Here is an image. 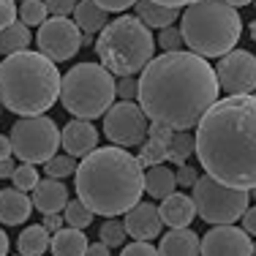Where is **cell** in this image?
Here are the masks:
<instances>
[{
	"label": "cell",
	"instance_id": "cell-16",
	"mask_svg": "<svg viewBox=\"0 0 256 256\" xmlns=\"http://www.w3.org/2000/svg\"><path fill=\"white\" fill-rule=\"evenodd\" d=\"M30 202H33V207L41 216H52V212H60L66 207V202H68V188L63 186V180H54V178L38 180L33 188Z\"/></svg>",
	"mask_w": 256,
	"mask_h": 256
},
{
	"label": "cell",
	"instance_id": "cell-15",
	"mask_svg": "<svg viewBox=\"0 0 256 256\" xmlns=\"http://www.w3.org/2000/svg\"><path fill=\"white\" fill-rule=\"evenodd\" d=\"M96 144H98V128L93 123H88L84 118H74L60 131V148L74 158L88 156Z\"/></svg>",
	"mask_w": 256,
	"mask_h": 256
},
{
	"label": "cell",
	"instance_id": "cell-30",
	"mask_svg": "<svg viewBox=\"0 0 256 256\" xmlns=\"http://www.w3.org/2000/svg\"><path fill=\"white\" fill-rule=\"evenodd\" d=\"M44 169H46V178H54V180L71 178L74 169H76V158L68 156V153H63V156L54 153L52 158H46V161H44Z\"/></svg>",
	"mask_w": 256,
	"mask_h": 256
},
{
	"label": "cell",
	"instance_id": "cell-9",
	"mask_svg": "<svg viewBox=\"0 0 256 256\" xmlns=\"http://www.w3.org/2000/svg\"><path fill=\"white\" fill-rule=\"evenodd\" d=\"M8 139L11 156L25 164H44L60 148V128L46 114H30V118L16 120Z\"/></svg>",
	"mask_w": 256,
	"mask_h": 256
},
{
	"label": "cell",
	"instance_id": "cell-23",
	"mask_svg": "<svg viewBox=\"0 0 256 256\" xmlns=\"http://www.w3.org/2000/svg\"><path fill=\"white\" fill-rule=\"evenodd\" d=\"M178 188V180H174V172L164 164H156V166L148 169L144 174V191L150 194L153 199H164Z\"/></svg>",
	"mask_w": 256,
	"mask_h": 256
},
{
	"label": "cell",
	"instance_id": "cell-48",
	"mask_svg": "<svg viewBox=\"0 0 256 256\" xmlns=\"http://www.w3.org/2000/svg\"><path fill=\"white\" fill-rule=\"evenodd\" d=\"M229 6H234V8H240V6H248V3H254V0H226Z\"/></svg>",
	"mask_w": 256,
	"mask_h": 256
},
{
	"label": "cell",
	"instance_id": "cell-52",
	"mask_svg": "<svg viewBox=\"0 0 256 256\" xmlns=\"http://www.w3.org/2000/svg\"><path fill=\"white\" fill-rule=\"evenodd\" d=\"M0 109H3V104H0Z\"/></svg>",
	"mask_w": 256,
	"mask_h": 256
},
{
	"label": "cell",
	"instance_id": "cell-4",
	"mask_svg": "<svg viewBox=\"0 0 256 256\" xmlns=\"http://www.w3.org/2000/svg\"><path fill=\"white\" fill-rule=\"evenodd\" d=\"M60 74L58 63H52L41 52H14L0 63V104L8 112L30 118L44 114L58 104Z\"/></svg>",
	"mask_w": 256,
	"mask_h": 256
},
{
	"label": "cell",
	"instance_id": "cell-51",
	"mask_svg": "<svg viewBox=\"0 0 256 256\" xmlns=\"http://www.w3.org/2000/svg\"><path fill=\"white\" fill-rule=\"evenodd\" d=\"M254 256H256V242H254Z\"/></svg>",
	"mask_w": 256,
	"mask_h": 256
},
{
	"label": "cell",
	"instance_id": "cell-26",
	"mask_svg": "<svg viewBox=\"0 0 256 256\" xmlns=\"http://www.w3.org/2000/svg\"><path fill=\"white\" fill-rule=\"evenodd\" d=\"M191 156H194V136L188 131H174L172 142H169V150H166V161L174 164V166H180V164H186Z\"/></svg>",
	"mask_w": 256,
	"mask_h": 256
},
{
	"label": "cell",
	"instance_id": "cell-32",
	"mask_svg": "<svg viewBox=\"0 0 256 256\" xmlns=\"http://www.w3.org/2000/svg\"><path fill=\"white\" fill-rule=\"evenodd\" d=\"M11 180H14V188H20V191H33L36 182H38L36 164H25V161H22V166H14Z\"/></svg>",
	"mask_w": 256,
	"mask_h": 256
},
{
	"label": "cell",
	"instance_id": "cell-28",
	"mask_svg": "<svg viewBox=\"0 0 256 256\" xmlns=\"http://www.w3.org/2000/svg\"><path fill=\"white\" fill-rule=\"evenodd\" d=\"M166 150H169L166 142H158V139L144 136L142 144H139L136 161L142 164V166H156V164H164V161H166Z\"/></svg>",
	"mask_w": 256,
	"mask_h": 256
},
{
	"label": "cell",
	"instance_id": "cell-21",
	"mask_svg": "<svg viewBox=\"0 0 256 256\" xmlns=\"http://www.w3.org/2000/svg\"><path fill=\"white\" fill-rule=\"evenodd\" d=\"M50 248H52V256H84V251H88V237H84L82 229L60 226L58 232H52Z\"/></svg>",
	"mask_w": 256,
	"mask_h": 256
},
{
	"label": "cell",
	"instance_id": "cell-38",
	"mask_svg": "<svg viewBox=\"0 0 256 256\" xmlns=\"http://www.w3.org/2000/svg\"><path fill=\"white\" fill-rule=\"evenodd\" d=\"M196 169L194 166H188V161L186 164H180L178 166V172H174V180H178V188H188V186H194L196 182Z\"/></svg>",
	"mask_w": 256,
	"mask_h": 256
},
{
	"label": "cell",
	"instance_id": "cell-11",
	"mask_svg": "<svg viewBox=\"0 0 256 256\" xmlns=\"http://www.w3.org/2000/svg\"><path fill=\"white\" fill-rule=\"evenodd\" d=\"M36 44H38V52L46 54L52 63H66L82 46V30L68 16H46L38 25Z\"/></svg>",
	"mask_w": 256,
	"mask_h": 256
},
{
	"label": "cell",
	"instance_id": "cell-45",
	"mask_svg": "<svg viewBox=\"0 0 256 256\" xmlns=\"http://www.w3.org/2000/svg\"><path fill=\"white\" fill-rule=\"evenodd\" d=\"M11 156V139L6 134H0V158H8Z\"/></svg>",
	"mask_w": 256,
	"mask_h": 256
},
{
	"label": "cell",
	"instance_id": "cell-42",
	"mask_svg": "<svg viewBox=\"0 0 256 256\" xmlns=\"http://www.w3.org/2000/svg\"><path fill=\"white\" fill-rule=\"evenodd\" d=\"M63 224H66V221L60 218V212H52V216H44V224H41V226H44V229L52 234V232H58Z\"/></svg>",
	"mask_w": 256,
	"mask_h": 256
},
{
	"label": "cell",
	"instance_id": "cell-34",
	"mask_svg": "<svg viewBox=\"0 0 256 256\" xmlns=\"http://www.w3.org/2000/svg\"><path fill=\"white\" fill-rule=\"evenodd\" d=\"M123 254L120 256H158V248L150 246V240H134L131 246H120Z\"/></svg>",
	"mask_w": 256,
	"mask_h": 256
},
{
	"label": "cell",
	"instance_id": "cell-13",
	"mask_svg": "<svg viewBox=\"0 0 256 256\" xmlns=\"http://www.w3.org/2000/svg\"><path fill=\"white\" fill-rule=\"evenodd\" d=\"M199 256H254L251 234L234 224H216L199 240Z\"/></svg>",
	"mask_w": 256,
	"mask_h": 256
},
{
	"label": "cell",
	"instance_id": "cell-5",
	"mask_svg": "<svg viewBox=\"0 0 256 256\" xmlns=\"http://www.w3.org/2000/svg\"><path fill=\"white\" fill-rule=\"evenodd\" d=\"M182 44L202 58H221L242 36V20L226 0H194L180 11Z\"/></svg>",
	"mask_w": 256,
	"mask_h": 256
},
{
	"label": "cell",
	"instance_id": "cell-33",
	"mask_svg": "<svg viewBox=\"0 0 256 256\" xmlns=\"http://www.w3.org/2000/svg\"><path fill=\"white\" fill-rule=\"evenodd\" d=\"M156 44L161 46L164 52H174V50H182V46H186V44H182V36H180V28H172V25L161 28Z\"/></svg>",
	"mask_w": 256,
	"mask_h": 256
},
{
	"label": "cell",
	"instance_id": "cell-18",
	"mask_svg": "<svg viewBox=\"0 0 256 256\" xmlns=\"http://www.w3.org/2000/svg\"><path fill=\"white\" fill-rule=\"evenodd\" d=\"M158 212H161V221L166 224V226H172V229H178V226H191V221L196 218L194 199L186 196V194H178V191H172L169 196L161 199Z\"/></svg>",
	"mask_w": 256,
	"mask_h": 256
},
{
	"label": "cell",
	"instance_id": "cell-46",
	"mask_svg": "<svg viewBox=\"0 0 256 256\" xmlns=\"http://www.w3.org/2000/svg\"><path fill=\"white\" fill-rule=\"evenodd\" d=\"M8 246H11V242H8V234H6L3 229H0V256L8 254Z\"/></svg>",
	"mask_w": 256,
	"mask_h": 256
},
{
	"label": "cell",
	"instance_id": "cell-44",
	"mask_svg": "<svg viewBox=\"0 0 256 256\" xmlns=\"http://www.w3.org/2000/svg\"><path fill=\"white\" fill-rule=\"evenodd\" d=\"M11 172H14V161H11V156L8 158H0V180L11 178Z\"/></svg>",
	"mask_w": 256,
	"mask_h": 256
},
{
	"label": "cell",
	"instance_id": "cell-43",
	"mask_svg": "<svg viewBox=\"0 0 256 256\" xmlns=\"http://www.w3.org/2000/svg\"><path fill=\"white\" fill-rule=\"evenodd\" d=\"M84 256H112V254H109V248L98 240V242H88V251H84Z\"/></svg>",
	"mask_w": 256,
	"mask_h": 256
},
{
	"label": "cell",
	"instance_id": "cell-3",
	"mask_svg": "<svg viewBox=\"0 0 256 256\" xmlns=\"http://www.w3.org/2000/svg\"><path fill=\"white\" fill-rule=\"evenodd\" d=\"M76 196L93 216H123L144 194V169L128 148H93L74 169Z\"/></svg>",
	"mask_w": 256,
	"mask_h": 256
},
{
	"label": "cell",
	"instance_id": "cell-14",
	"mask_svg": "<svg viewBox=\"0 0 256 256\" xmlns=\"http://www.w3.org/2000/svg\"><path fill=\"white\" fill-rule=\"evenodd\" d=\"M123 226H126V234H131L134 240H156L164 229V221H161V212L153 202H142L139 199L131 210L123 212Z\"/></svg>",
	"mask_w": 256,
	"mask_h": 256
},
{
	"label": "cell",
	"instance_id": "cell-50",
	"mask_svg": "<svg viewBox=\"0 0 256 256\" xmlns=\"http://www.w3.org/2000/svg\"><path fill=\"white\" fill-rule=\"evenodd\" d=\"M251 194H254V199H256V186H254V188H251Z\"/></svg>",
	"mask_w": 256,
	"mask_h": 256
},
{
	"label": "cell",
	"instance_id": "cell-17",
	"mask_svg": "<svg viewBox=\"0 0 256 256\" xmlns=\"http://www.w3.org/2000/svg\"><path fill=\"white\" fill-rule=\"evenodd\" d=\"M30 212H33V202H30L28 191H20V188H3L0 191V224L20 226L30 218Z\"/></svg>",
	"mask_w": 256,
	"mask_h": 256
},
{
	"label": "cell",
	"instance_id": "cell-22",
	"mask_svg": "<svg viewBox=\"0 0 256 256\" xmlns=\"http://www.w3.org/2000/svg\"><path fill=\"white\" fill-rule=\"evenodd\" d=\"M71 14H74L76 28L82 30V33H88V36L98 33V30L106 25V11H104L96 0H76V6H74Z\"/></svg>",
	"mask_w": 256,
	"mask_h": 256
},
{
	"label": "cell",
	"instance_id": "cell-35",
	"mask_svg": "<svg viewBox=\"0 0 256 256\" xmlns=\"http://www.w3.org/2000/svg\"><path fill=\"white\" fill-rule=\"evenodd\" d=\"M114 96H120L123 101H134L136 98V79H131V76L114 79Z\"/></svg>",
	"mask_w": 256,
	"mask_h": 256
},
{
	"label": "cell",
	"instance_id": "cell-39",
	"mask_svg": "<svg viewBox=\"0 0 256 256\" xmlns=\"http://www.w3.org/2000/svg\"><path fill=\"white\" fill-rule=\"evenodd\" d=\"M14 20H16V3L14 0H0V30Z\"/></svg>",
	"mask_w": 256,
	"mask_h": 256
},
{
	"label": "cell",
	"instance_id": "cell-49",
	"mask_svg": "<svg viewBox=\"0 0 256 256\" xmlns=\"http://www.w3.org/2000/svg\"><path fill=\"white\" fill-rule=\"evenodd\" d=\"M251 38H254V41H256V20H254V22H251Z\"/></svg>",
	"mask_w": 256,
	"mask_h": 256
},
{
	"label": "cell",
	"instance_id": "cell-24",
	"mask_svg": "<svg viewBox=\"0 0 256 256\" xmlns=\"http://www.w3.org/2000/svg\"><path fill=\"white\" fill-rule=\"evenodd\" d=\"M33 36H30V28L25 22L14 20L8 22L3 30H0V54H14V52H22L30 46Z\"/></svg>",
	"mask_w": 256,
	"mask_h": 256
},
{
	"label": "cell",
	"instance_id": "cell-31",
	"mask_svg": "<svg viewBox=\"0 0 256 256\" xmlns=\"http://www.w3.org/2000/svg\"><path fill=\"white\" fill-rule=\"evenodd\" d=\"M98 240L109 248V251H112V248H120V246H123V240H126L123 221H118V216L106 218V221L101 224V237H98Z\"/></svg>",
	"mask_w": 256,
	"mask_h": 256
},
{
	"label": "cell",
	"instance_id": "cell-2",
	"mask_svg": "<svg viewBox=\"0 0 256 256\" xmlns=\"http://www.w3.org/2000/svg\"><path fill=\"white\" fill-rule=\"evenodd\" d=\"M194 153L212 180L251 191L256 186V96H226L199 118Z\"/></svg>",
	"mask_w": 256,
	"mask_h": 256
},
{
	"label": "cell",
	"instance_id": "cell-47",
	"mask_svg": "<svg viewBox=\"0 0 256 256\" xmlns=\"http://www.w3.org/2000/svg\"><path fill=\"white\" fill-rule=\"evenodd\" d=\"M156 3H164V6H174V8H182V6L194 3V0H156Z\"/></svg>",
	"mask_w": 256,
	"mask_h": 256
},
{
	"label": "cell",
	"instance_id": "cell-19",
	"mask_svg": "<svg viewBox=\"0 0 256 256\" xmlns=\"http://www.w3.org/2000/svg\"><path fill=\"white\" fill-rule=\"evenodd\" d=\"M158 256H199V237L191 226H178L161 237Z\"/></svg>",
	"mask_w": 256,
	"mask_h": 256
},
{
	"label": "cell",
	"instance_id": "cell-1",
	"mask_svg": "<svg viewBox=\"0 0 256 256\" xmlns=\"http://www.w3.org/2000/svg\"><path fill=\"white\" fill-rule=\"evenodd\" d=\"M218 93L216 68L191 50L153 54L136 79V101L144 118L174 131H191L218 101Z\"/></svg>",
	"mask_w": 256,
	"mask_h": 256
},
{
	"label": "cell",
	"instance_id": "cell-25",
	"mask_svg": "<svg viewBox=\"0 0 256 256\" xmlns=\"http://www.w3.org/2000/svg\"><path fill=\"white\" fill-rule=\"evenodd\" d=\"M50 248V232H46L41 224L36 226H25L20 232V240H16V251L22 256H41Z\"/></svg>",
	"mask_w": 256,
	"mask_h": 256
},
{
	"label": "cell",
	"instance_id": "cell-8",
	"mask_svg": "<svg viewBox=\"0 0 256 256\" xmlns=\"http://www.w3.org/2000/svg\"><path fill=\"white\" fill-rule=\"evenodd\" d=\"M194 207L196 216L204 224L216 226V224H234L240 221V216L246 212V207L251 204V191L246 188H232L224 182L212 180L210 174L196 178L194 182Z\"/></svg>",
	"mask_w": 256,
	"mask_h": 256
},
{
	"label": "cell",
	"instance_id": "cell-40",
	"mask_svg": "<svg viewBox=\"0 0 256 256\" xmlns=\"http://www.w3.org/2000/svg\"><path fill=\"white\" fill-rule=\"evenodd\" d=\"M242 229H246L248 232V234H254L256 237V204L251 207V204H248L246 207V212H242Z\"/></svg>",
	"mask_w": 256,
	"mask_h": 256
},
{
	"label": "cell",
	"instance_id": "cell-37",
	"mask_svg": "<svg viewBox=\"0 0 256 256\" xmlns=\"http://www.w3.org/2000/svg\"><path fill=\"white\" fill-rule=\"evenodd\" d=\"M44 6L52 16H68L74 11L76 0H44Z\"/></svg>",
	"mask_w": 256,
	"mask_h": 256
},
{
	"label": "cell",
	"instance_id": "cell-41",
	"mask_svg": "<svg viewBox=\"0 0 256 256\" xmlns=\"http://www.w3.org/2000/svg\"><path fill=\"white\" fill-rule=\"evenodd\" d=\"M96 3H98L104 11H126V8H131L136 0H96Z\"/></svg>",
	"mask_w": 256,
	"mask_h": 256
},
{
	"label": "cell",
	"instance_id": "cell-36",
	"mask_svg": "<svg viewBox=\"0 0 256 256\" xmlns=\"http://www.w3.org/2000/svg\"><path fill=\"white\" fill-rule=\"evenodd\" d=\"M148 136L169 144V142H172V136H174V128H169L166 123H158V120H150V123H148Z\"/></svg>",
	"mask_w": 256,
	"mask_h": 256
},
{
	"label": "cell",
	"instance_id": "cell-6",
	"mask_svg": "<svg viewBox=\"0 0 256 256\" xmlns=\"http://www.w3.org/2000/svg\"><path fill=\"white\" fill-rule=\"evenodd\" d=\"M93 41L96 54L109 74L134 76L156 54V36L139 16H118L98 30Z\"/></svg>",
	"mask_w": 256,
	"mask_h": 256
},
{
	"label": "cell",
	"instance_id": "cell-27",
	"mask_svg": "<svg viewBox=\"0 0 256 256\" xmlns=\"http://www.w3.org/2000/svg\"><path fill=\"white\" fill-rule=\"evenodd\" d=\"M63 221L68 224V226H74V229H88L90 224H93V210H90L88 204L82 202V199H68L63 207Z\"/></svg>",
	"mask_w": 256,
	"mask_h": 256
},
{
	"label": "cell",
	"instance_id": "cell-7",
	"mask_svg": "<svg viewBox=\"0 0 256 256\" xmlns=\"http://www.w3.org/2000/svg\"><path fill=\"white\" fill-rule=\"evenodd\" d=\"M60 104L74 118H101L114 104V74L101 63H79L60 76Z\"/></svg>",
	"mask_w": 256,
	"mask_h": 256
},
{
	"label": "cell",
	"instance_id": "cell-10",
	"mask_svg": "<svg viewBox=\"0 0 256 256\" xmlns=\"http://www.w3.org/2000/svg\"><path fill=\"white\" fill-rule=\"evenodd\" d=\"M104 136L118 148H139L148 136V118L134 101H118L104 112Z\"/></svg>",
	"mask_w": 256,
	"mask_h": 256
},
{
	"label": "cell",
	"instance_id": "cell-20",
	"mask_svg": "<svg viewBox=\"0 0 256 256\" xmlns=\"http://www.w3.org/2000/svg\"><path fill=\"white\" fill-rule=\"evenodd\" d=\"M134 11H136V16L148 28H158V30L166 28V25H174V22L180 20V8L156 3V0H136V3H134Z\"/></svg>",
	"mask_w": 256,
	"mask_h": 256
},
{
	"label": "cell",
	"instance_id": "cell-12",
	"mask_svg": "<svg viewBox=\"0 0 256 256\" xmlns=\"http://www.w3.org/2000/svg\"><path fill=\"white\" fill-rule=\"evenodd\" d=\"M218 88L229 96H242L256 90V58L248 50H229L216 66Z\"/></svg>",
	"mask_w": 256,
	"mask_h": 256
},
{
	"label": "cell",
	"instance_id": "cell-29",
	"mask_svg": "<svg viewBox=\"0 0 256 256\" xmlns=\"http://www.w3.org/2000/svg\"><path fill=\"white\" fill-rule=\"evenodd\" d=\"M16 16H20V22H25L28 28H38L41 22L50 16V11H46L44 0H22L20 8H16Z\"/></svg>",
	"mask_w": 256,
	"mask_h": 256
}]
</instances>
